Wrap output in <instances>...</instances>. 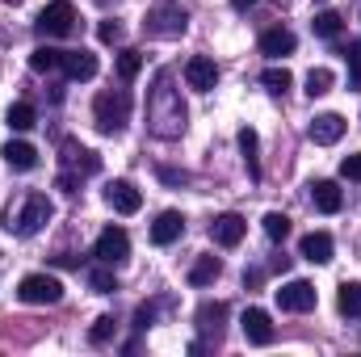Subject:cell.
<instances>
[{
	"mask_svg": "<svg viewBox=\"0 0 361 357\" xmlns=\"http://www.w3.org/2000/svg\"><path fill=\"white\" fill-rule=\"evenodd\" d=\"M189 122V109L180 101V89L173 85V72H156L147 92V131L156 139H180Z\"/></svg>",
	"mask_w": 361,
	"mask_h": 357,
	"instance_id": "1",
	"label": "cell"
},
{
	"mask_svg": "<svg viewBox=\"0 0 361 357\" xmlns=\"http://www.w3.org/2000/svg\"><path fill=\"white\" fill-rule=\"evenodd\" d=\"M51 214H55V206H51V198H47V193H25V198L17 202V210L8 206L4 227H8L13 236H38V231L51 223Z\"/></svg>",
	"mask_w": 361,
	"mask_h": 357,
	"instance_id": "2",
	"label": "cell"
},
{
	"mask_svg": "<svg viewBox=\"0 0 361 357\" xmlns=\"http://www.w3.org/2000/svg\"><path fill=\"white\" fill-rule=\"evenodd\" d=\"M92 122L101 135H118L130 122V92L126 89H105L92 101Z\"/></svg>",
	"mask_w": 361,
	"mask_h": 357,
	"instance_id": "3",
	"label": "cell"
},
{
	"mask_svg": "<svg viewBox=\"0 0 361 357\" xmlns=\"http://www.w3.org/2000/svg\"><path fill=\"white\" fill-rule=\"evenodd\" d=\"M147 34H156V38H177L185 34V25H189V13L180 8L177 0H156L152 8H147Z\"/></svg>",
	"mask_w": 361,
	"mask_h": 357,
	"instance_id": "4",
	"label": "cell"
},
{
	"mask_svg": "<svg viewBox=\"0 0 361 357\" xmlns=\"http://www.w3.org/2000/svg\"><path fill=\"white\" fill-rule=\"evenodd\" d=\"M17 298L30 303V307H55L63 298V282L51 277V273H25L21 286H17Z\"/></svg>",
	"mask_w": 361,
	"mask_h": 357,
	"instance_id": "5",
	"label": "cell"
},
{
	"mask_svg": "<svg viewBox=\"0 0 361 357\" xmlns=\"http://www.w3.org/2000/svg\"><path fill=\"white\" fill-rule=\"evenodd\" d=\"M38 34H47V38H68L72 30H76V8L68 4V0H55V4H47L42 13H38Z\"/></svg>",
	"mask_w": 361,
	"mask_h": 357,
	"instance_id": "6",
	"label": "cell"
},
{
	"mask_svg": "<svg viewBox=\"0 0 361 357\" xmlns=\"http://www.w3.org/2000/svg\"><path fill=\"white\" fill-rule=\"evenodd\" d=\"M273 294H277V307H281V311H294V315L315 311V303H319V290H315L311 282H286V286L273 290Z\"/></svg>",
	"mask_w": 361,
	"mask_h": 357,
	"instance_id": "7",
	"label": "cell"
},
{
	"mask_svg": "<svg viewBox=\"0 0 361 357\" xmlns=\"http://www.w3.org/2000/svg\"><path fill=\"white\" fill-rule=\"evenodd\" d=\"M130 257V236L122 231V227H105L101 236H97V261H105V265H122Z\"/></svg>",
	"mask_w": 361,
	"mask_h": 357,
	"instance_id": "8",
	"label": "cell"
},
{
	"mask_svg": "<svg viewBox=\"0 0 361 357\" xmlns=\"http://www.w3.org/2000/svg\"><path fill=\"white\" fill-rule=\"evenodd\" d=\"M185 85L193 92H210L219 85V68H214V59L210 55H193L189 63H185Z\"/></svg>",
	"mask_w": 361,
	"mask_h": 357,
	"instance_id": "9",
	"label": "cell"
},
{
	"mask_svg": "<svg viewBox=\"0 0 361 357\" xmlns=\"http://www.w3.org/2000/svg\"><path fill=\"white\" fill-rule=\"evenodd\" d=\"M105 202H109L118 214H139V206H143V193H139L130 181H109V185H105Z\"/></svg>",
	"mask_w": 361,
	"mask_h": 357,
	"instance_id": "10",
	"label": "cell"
},
{
	"mask_svg": "<svg viewBox=\"0 0 361 357\" xmlns=\"http://www.w3.org/2000/svg\"><path fill=\"white\" fill-rule=\"evenodd\" d=\"M240 328H244V337H248V345H273V320L269 311H261V307H248L244 311V320H240Z\"/></svg>",
	"mask_w": 361,
	"mask_h": 357,
	"instance_id": "11",
	"label": "cell"
},
{
	"mask_svg": "<svg viewBox=\"0 0 361 357\" xmlns=\"http://www.w3.org/2000/svg\"><path fill=\"white\" fill-rule=\"evenodd\" d=\"M349 131V122L341 118V114H319L315 122H311V143H319V147H332V143H341V135Z\"/></svg>",
	"mask_w": 361,
	"mask_h": 357,
	"instance_id": "12",
	"label": "cell"
},
{
	"mask_svg": "<svg viewBox=\"0 0 361 357\" xmlns=\"http://www.w3.org/2000/svg\"><path fill=\"white\" fill-rule=\"evenodd\" d=\"M244 231H248V223H244L240 214H219V219L210 223V240H214L219 248H235V244L244 240Z\"/></svg>",
	"mask_w": 361,
	"mask_h": 357,
	"instance_id": "13",
	"label": "cell"
},
{
	"mask_svg": "<svg viewBox=\"0 0 361 357\" xmlns=\"http://www.w3.org/2000/svg\"><path fill=\"white\" fill-rule=\"evenodd\" d=\"M298 253H302V261H311V265H328L332 253H336V244H332L328 231H311V236H302Z\"/></svg>",
	"mask_w": 361,
	"mask_h": 357,
	"instance_id": "14",
	"label": "cell"
},
{
	"mask_svg": "<svg viewBox=\"0 0 361 357\" xmlns=\"http://www.w3.org/2000/svg\"><path fill=\"white\" fill-rule=\"evenodd\" d=\"M63 76L68 80H92L97 76V55L92 51H63Z\"/></svg>",
	"mask_w": 361,
	"mask_h": 357,
	"instance_id": "15",
	"label": "cell"
},
{
	"mask_svg": "<svg viewBox=\"0 0 361 357\" xmlns=\"http://www.w3.org/2000/svg\"><path fill=\"white\" fill-rule=\"evenodd\" d=\"M180 231H185V219H180V210H164L156 223H152V244H160V248H169V244H177Z\"/></svg>",
	"mask_w": 361,
	"mask_h": 357,
	"instance_id": "16",
	"label": "cell"
},
{
	"mask_svg": "<svg viewBox=\"0 0 361 357\" xmlns=\"http://www.w3.org/2000/svg\"><path fill=\"white\" fill-rule=\"evenodd\" d=\"M0 156H4V164L17 169V173H30V169L38 164V152H34V143H25V139H8Z\"/></svg>",
	"mask_w": 361,
	"mask_h": 357,
	"instance_id": "17",
	"label": "cell"
},
{
	"mask_svg": "<svg viewBox=\"0 0 361 357\" xmlns=\"http://www.w3.org/2000/svg\"><path fill=\"white\" fill-rule=\"evenodd\" d=\"M311 202H315V210L336 214V210L345 206V193H341V185H336V181H315V185H311Z\"/></svg>",
	"mask_w": 361,
	"mask_h": 357,
	"instance_id": "18",
	"label": "cell"
},
{
	"mask_svg": "<svg viewBox=\"0 0 361 357\" xmlns=\"http://www.w3.org/2000/svg\"><path fill=\"white\" fill-rule=\"evenodd\" d=\"M294 47H298V38H294L290 30H281V25L261 34V55H269V59H281V55H290Z\"/></svg>",
	"mask_w": 361,
	"mask_h": 357,
	"instance_id": "19",
	"label": "cell"
},
{
	"mask_svg": "<svg viewBox=\"0 0 361 357\" xmlns=\"http://www.w3.org/2000/svg\"><path fill=\"white\" fill-rule=\"evenodd\" d=\"M240 152H244L248 177L261 181V139H257V131H252V126H244V131H240Z\"/></svg>",
	"mask_w": 361,
	"mask_h": 357,
	"instance_id": "20",
	"label": "cell"
},
{
	"mask_svg": "<svg viewBox=\"0 0 361 357\" xmlns=\"http://www.w3.org/2000/svg\"><path fill=\"white\" fill-rule=\"evenodd\" d=\"M4 122H8L13 131H34V126H38V114H34L30 101H13L8 114H4Z\"/></svg>",
	"mask_w": 361,
	"mask_h": 357,
	"instance_id": "21",
	"label": "cell"
},
{
	"mask_svg": "<svg viewBox=\"0 0 361 357\" xmlns=\"http://www.w3.org/2000/svg\"><path fill=\"white\" fill-rule=\"evenodd\" d=\"M336 307H341V315L361 320V282H345V286H341V294H336Z\"/></svg>",
	"mask_w": 361,
	"mask_h": 357,
	"instance_id": "22",
	"label": "cell"
},
{
	"mask_svg": "<svg viewBox=\"0 0 361 357\" xmlns=\"http://www.w3.org/2000/svg\"><path fill=\"white\" fill-rule=\"evenodd\" d=\"M223 320H227V303H202L197 307V324L206 328V332H223Z\"/></svg>",
	"mask_w": 361,
	"mask_h": 357,
	"instance_id": "23",
	"label": "cell"
},
{
	"mask_svg": "<svg viewBox=\"0 0 361 357\" xmlns=\"http://www.w3.org/2000/svg\"><path fill=\"white\" fill-rule=\"evenodd\" d=\"M311 30L319 34V38H341V30H345V21H341V13H332V8H324V13H315V21H311Z\"/></svg>",
	"mask_w": 361,
	"mask_h": 357,
	"instance_id": "24",
	"label": "cell"
},
{
	"mask_svg": "<svg viewBox=\"0 0 361 357\" xmlns=\"http://www.w3.org/2000/svg\"><path fill=\"white\" fill-rule=\"evenodd\" d=\"M63 63V51H55V47H34L30 51V68L34 72H55Z\"/></svg>",
	"mask_w": 361,
	"mask_h": 357,
	"instance_id": "25",
	"label": "cell"
},
{
	"mask_svg": "<svg viewBox=\"0 0 361 357\" xmlns=\"http://www.w3.org/2000/svg\"><path fill=\"white\" fill-rule=\"evenodd\" d=\"M223 273V265H219V257H202L197 265L189 269V286H210L214 277Z\"/></svg>",
	"mask_w": 361,
	"mask_h": 357,
	"instance_id": "26",
	"label": "cell"
},
{
	"mask_svg": "<svg viewBox=\"0 0 361 357\" xmlns=\"http://www.w3.org/2000/svg\"><path fill=\"white\" fill-rule=\"evenodd\" d=\"M89 286L97 290V294H114V290H118V277H114V265H105V261H101V265H97V269L89 273Z\"/></svg>",
	"mask_w": 361,
	"mask_h": 357,
	"instance_id": "27",
	"label": "cell"
},
{
	"mask_svg": "<svg viewBox=\"0 0 361 357\" xmlns=\"http://www.w3.org/2000/svg\"><path fill=\"white\" fill-rule=\"evenodd\" d=\"M68 164H76L85 177H92V173H101V160H97V152H76L72 143H68V156H63Z\"/></svg>",
	"mask_w": 361,
	"mask_h": 357,
	"instance_id": "28",
	"label": "cell"
},
{
	"mask_svg": "<svg viewBox=\"0 0 361 357\" xmlns=\"http://www.w3.org/2000/svg\"><path fill=\"white\" fill-rule=\"evenodd\" d=\"M332 80H336V76H332L328 68H311V72H307V97H324V92L332 89Z\"/></svg>",
	"mask_w": 361,
	"mask_h": 357,
	"instance_id": "29",
	"label": "cell"
},
{
	"mask_svg": "<svg viewBox=\"0 0 361 357\" xmlns=\"http://www.w3.org/2000/svg\"><path fill=\"white\" fill-rule=\"evenodd\" d=\"M139 72H143V55H139V51H130V47H126V51H122V55H118V76H122V80H135V76H139Z\"/></svg>",
	"mask_w": 361,
	"mask_h": 357,
	"instance_id": "30",
	"label": "cell"
},
{
	"mask_svg": "<svg viewBox=\"0 0 361 357\" xmlns=\"http://www.w3.org/2000/svg\"><path fill=\"white\" fill-rule=\"evenodd\" d=\"M265 236H269L273 244H281V240L290 236V219H286L281 210H269V214H265Z\"/></svg>",
	"mask_w": 361,
	"mask_h": 357,
	"instance_id": "31",
	"label": "cell"
},
{
	"mask_svg": "<svg viewBox=\"0 0 361 357\" xmlns=\"http://www.w3.org/2000/svg\"><path fill=\"white\" fill-rule=\"evenodd\" d=\"M261 85H265L269 92H286L290 85H294V76H290L286 68H265V72H261Z\"/></svg>",
	"mask_w": 361,
	"mask_h": 357,
	"instance_id": "32",
	"label": "cell"
},
{
	"mask_svg": "<svg viewBox=\"0 0 361 357\" xmlns=\"http://www.w3.org/2000/svg\"><path fill=\"white\" fill-rule=\"evenodd\" d=\"M109 337H114V315H101V320L89 328V341H92V345H105Z\"/></svg>",
	"mask_w": 361,
	"mask_h": 357,
	"instance_id": "33",
	"label": "cell"
},
{
	"mask_svg": "<svg viewBox=\"0 0 361 357\" xmlns=\"http://www.w3.org/2000/svg\"><path fill=\"white\" fill-rule=\"evenodd\" d=\"M345 59H349V76H353V89H361V42H353V47H349V55H345Z\"/></svg>",
	"mask_w": 361,
	"mask_h": 357,
	"instance_id": "34",
	"label": "cell"
},
{
	"mask_svg": "<svg viewBox=\"0 0 361 357\" xmlns=\"http://www.w3.org/2000/svg\"><path fill=\"white\" fill-rule=\"evenodd\" d=\"M341 177H345V181H361V152L341 160Z\"/></svg>",
	"mask_w": 361,
	"mask_h": 357,
	"instance_id": "35",
	"label": "cell"
},
{
	"mask_svg": "<svg viewBox=\"0 0 361 357\" xmlns=\"http://www.w3.org/2000/svg\"><path fill=\"white\" fill-rule=\"evenodd\" d=\"M97 38H101V42H122V25H118V21H101V25H97Z\"/></svg>",
	"mask_w": 361,
	"mask_h": 357,
	"instance_id": "36",
	"label": "cell"
},
{
	"mask_svg": "<svg viewBox=\"0 0 361 357\" xmlns=\"http://www.w3.org/2000/svg\"><path fill=\"white\" fill-rule=\"evenodd\" d=\"M152 320H156V307H139V311H135V328H139V332L152 328Z\"/></svg>",
	"mask_w": 361,
	"mask_h": 357,
	"instance_id": "37",
	"label": "cell"
},
{
	"mask_svg": "<svg viewBox=\"0 0 361 357\" xmlns=\"http://www.w3.org/2000/svg\"><path fill=\"white\" fill-rule=\"evenodd\" d=\"M160 177H164V181H173V185H180V181H189L185 173H177V169H160Z\"/></svg>",
	"mask_w": 361,
	"mask_h": 357,
	"instance_id": "38",
	"label": "cell"
},
{
	"mask_svg": "<svg viewBox=\"0 0 361 357\" xmlns=\"http://www.w3.org/2000/svg\"><path fill=\"white\" fill-rule=\"evenodd\" d=\"M248 4H257V0H231V8H248Z\"/></svg>",
	"mask_w": 361,
	"mask_h": 357,
	"instance_id": "39",
	"label": "cell"
},
{
	"mask_svg": "<svg viewBox=\"0 0 361 357\" xmlns=\"http://www.w3.org/2000/svg\"><path fill=\"white\" fill-rule=\"evenodd\" d=\"M97 4H109V0H97Z\"/></svg>",
	"mask_w": 361,
	"mask_h": 357,
	"instance_id": "40",
	"label": "cell"
}]
</instances>
